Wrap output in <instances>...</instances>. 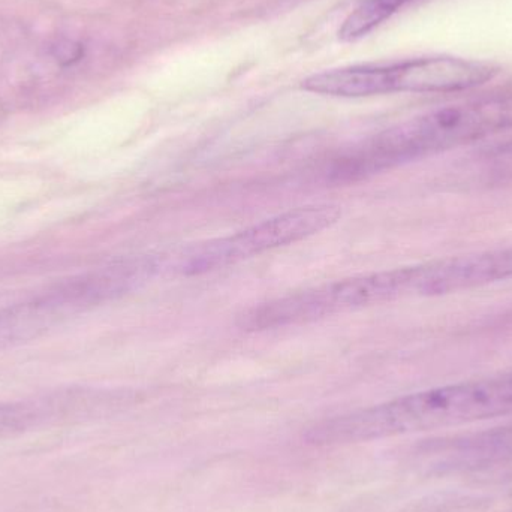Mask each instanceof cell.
<instances>
[{
    "label": "cell",
    "mask_w": 512,
    "mask_h": 512,
    "mask_svg": "<svg viewBox=\"0 0 512 512\" xmlns=\"http://www.w3.org/2000/svg\"><path fill=\"white\" fill-rule=\"evenodd\" d=\"M340 216L342 210L334 204L288 210L233 236L197 243L171 256H161L159 273L171 271L182 276H198L219 270L315 236L336 224Z\"/></svg>",
    "instance_id": "cell-4"
},
{
    "label": "cell",
    "mask_w": 512,
    "mask_h": 512,
    "mask_svg": "<svg viewBox=\"0 0 512 512\" xmlns=\"http://www.w3.org/2000/svg\"><path fill=\"white\" fill-rule=\"evenodd\" d=\"M450 447L457 448L454 466L466 471H512V426L469 436Z\"/></svg>",
    "instance_id": "cell-7"
},
{
    "label": "cell",
    "mask_w": 512,
    "mask_h": 512,
    "mask_svg": "<svg viewBox=\"0 0 512 512\" xmlns=\"http://www.w3.org/2000/svg\"><path fill=\"white\" fill-rule=\"evenodd\" d=\"M402 298H409L406 267L348 277L261 303L243 313L239 325L249 331L274 330Z\"/></svg>",
    "instance_id": "cell-5"
},
{
    "label": "cell",
    "mask_w": 512,
    "mask_h": 512,
    "mask_svg": "<svg viewBox=\"0 0 512 512\" xmlns=\"http://www.w3.org/2000/svg\"><path fill=\"white\" fill-rule=\"evenodd\" d=\"M409 2L411 0H364L346 18L342 29L339 30V38L342 41H355L367 35Z\"/></svg>",
    "instance_id": "cell-8"
},
{
    "label": "cell",
    "mask_w": 512,
    "mask_h": 512,
    "mask_svg": "<svg viewBox=\"0 0 512 512\" xmlns=\"http://www.w3.org/2000/svg\"><path fill=\"white\" fill-rule=\"evenodd\" d=\"M512 415V372L418 391L325 421L312 430L319 444L372 441Z\"/></svg>",
    "instance_id": "cell-1"
},
{
    "label": "cell",
    "mask_w": 512,
    "mask_h": 512,
    "mask_svg": "<svg viewBox=\"0 0 512 512\" xmlns=\"http://www.w3.org/2000/svg\"><path fill=\"white\" fill-rule=\"evenodd\" d=\"M69 319L60 298L48 289L23 303L0 309V352L39 339Z\"/></svg>",
    "instance_id": "cell-6"
},
{
    "label": "cell",
    "mask_w": 512,
    "mask_h": 512,
    "mask_svg": "<svg viewBox=\"0 0 512 512\" xmlns=\"http://www.w3.org/2000/svg\"><path fill=\"white\" fill-rule=\"evenodd\" d=\"M483 176L490 183L512 182V140L505 141L484 155Z\"/></svg>",
    "instance_id": "cell-9"
},
{
    "label": "cell",
    "mask_w": 512,
    "mask_h": 512,
    "mask_svg": "<svg viewBox=\"0 0 512 512\" xmlns=\"http://www.w3.org/2000/svg\"><path fill=\"white\" fill-rule=\"evenodd\" d=\"M512 128V92L456 102L406 120L334 161V182H357Z\"/></svg>",
    "instance_id": "cell-2"
},
{
    "label": "cell",
    "mask_w": 512,
    "mask_h": 512,
    "mask_svg": "<svg viewBox=\"0 0 512 512\" xmlns=\"http://www.w3.org/2000/svg\"><path fill=\"white\" fill-rule=\"evenodd\" d=\"M496 75L486 63L457 57H424L387 66H354L322 72L303 81L307 92L339 98L387 93L459 92L483 86Z\"/></svg>",
    "instance_id": "cell-3"
},
{
    "label": "cell",
    "mask_w": 512,
    "mask_h": 512,
    "mask_svg": "<svg viewBox=\"0 0 512 512\" xmlns=\"http://www.w3.org/2000/svg\"><path fill=\"white\" fill-rule=\"evenodd\" d=\"M51 54L59 65H74V63L83 59L84 47L80 42L71 41V39H60L51 48Z\"/></svg>",
    "instance_id": "cell-10"
}]
</instances>
